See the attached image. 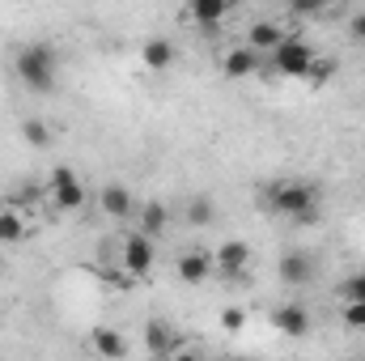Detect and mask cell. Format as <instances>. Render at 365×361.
<instances>
[{"label": "cell", "instance_id": "obj_1", "mask_svg": "<svg viewBox=\"0 0 365 361\" xmlns=\"http://www.w3.org/2000/svg\"><path fill=\"white\" fill-rule=\"evenodd\" d=\"M13 73L26 90L34 93H51L56 90V51L47 43H26L13 60Z\"/></svg>", "mask_w": 365, "mask_h": 361}, {"label": "cell", "instance_id": "obj_2", "mask_svg": "<svg viewBox=\"0 0 365 361\" xmlns=\"http://www.w3.org/2000/svg\"><path fill=\"white\" fill-rule=\"evenodd\" d=\"M268 208L293 221H314L319 217V187L302 179H284L268 191Z\"/></svg>", "mask_w": 365, "mask_h": 361}, {"label": "cell", "instance_id": "obj_3", "mask_svg": "<svg viewBox=\"0 0 365 361\" xmlns=\"http://www.w3.org/2000/svg\"><path fill=\"white\" fill-rule=\"evenodd\" d=\"M153 260H158L153 238H145L140 230L119 238V272H123L128 280H145V276L153 272Z\"/></svg>", "mask_w": 365, "mask_h": 361}, {"label": "cell", "instance_id": "obj_4", "mask_svg": "<svg viewBox=\"0 0 365 361\" xmlns=\"http://www.w3.org/2000/svg\"><path fill=\"white\" fill-rule=\"evenodd\" d=\"M314 60H319V51H314L306 39H297V34L272 51V68L280 73V77H302V81H306L310 68H314Z\"/></svg>", "mask_w": 365, "mask_h": 361}, {"label": "cell", "instance_id": "obj_5", "mask_svg": "<svg viewBox=\"0 0 365 361\" xmlns=\"http://www.w3.org/2000/svg\"><path fill=\"white\" fill-rule=\"evenodd\" d=\"M47 200H51L60 213H77V208L86 204V187H81V179H77L68 166H56V171L47 175Z\"/></svg>", "mask_w": 365, "mask_h": 361}, {"label": "cell", "instance_id": "obj_6", "mask_svg": "<svg viewBox=\"0 0 365 361\" xmlns=\"http://www.w3.org/2000/svg\"><path fill=\"white\" fill-rule=\"evenodd\" d=\"M251 264H255V255H251L247 238H221L212 247V272H221V276H247Z\"/></svg>", "mask_w": 365, "mask_h": 361}, {"label": "cell", "instance_id": "obj_7", "mask_svg": "<svg viewBox=\"0 0 365 361\" xmlns=\"http://www.w3.org/2000/svg\"><path fill=\"white\" fill-rule=\"evenodd\" d=\"M293 34L284 30V21H272V17H259V21H251L247 26V43L242 47H251L255 56H272L280 43H289Z\"/></svg>", "mask_w": 365, "mask_h": 361}, {"label": "cell", "instance_id": "obj_8", "mask_svg": "<svg viewBox=\"0 0 365 361\" xmlns=\"http://www.w3.org/2000/svg\"><path fill=\"white\" fill-rule=\"evenodd\" d=\"M140 336H145L149 357H170V353H179L182 349V336L170 327V323H158V319H149V323L140 327Z\"/></svg>", "mask_w": 365, "mask_h": 361}, {"label": "cell", "instance_id": "obj_9", "mask_svg": "<svg viewBox=\"0 0 365 361\" xmlns=\"http://www.w3.org/2000/svg\"><path fill=\"white\" fill-rule=\"evenodd\" d=\"M90 349H93V357H102V361H123L128 357V336L119 327H93Z\"/></svg>", "mask_w": 365, "mask_h": 361}, {"label": "cell", "instance_id": "obj_10", "mask_svg": "<svg viewBox=\"0 0 365 361\" xmlns=\"http://www.w3.org/2000/svg\"><path fill=\"white\" fill-rule=\"evenodd\" d=\"M175 272H179V280H187V285H204V280L212 276V251H200V247L182 251Z\"/></svg>", "mask_w": 365, "mask_h": 361}, {"label": "cell", "instance_id": "obj_11", "mask_svg": "<svg viewBox=\"0 0 365 361\" xmlns=\"http://www.w3.org/2000/svg\"><path fill=\"white\" fill-rule=\"evenodd\" d=\"M272 327L284 336V340H302V336L310 332V315H306L302 306H293V302H289V306H276L272 310Z\"/></svg>", "mask_w": 365, "mask_h": 361}, {"label": "cell", "instance_id": "obj_12", "mask_svg": "<svg viewBox=\"0 0 365 361\" xmlns=\"http://www.w3.org/2000/svg\"><path fill=\"white\" fill-rule=\"evenodd\" d=\"M182 17L195 21L200 30H217V26L230 17V4H225V0H191V4L182 9Z\"/></svg>", "mask_w": 365, "mask_h": 361}, {"label": "cell", "instance_id": "obj_13", "mask_svg": "<svg viewBox=\"0 0 365 361\" xmlns=\"http://www.w3.org/2000/svg\"><path fill=\"white\" fill-rule=\"evenodd\" d=\"M98 208H102L106 217L123 221V217H132V191H128L123 183H106V187L98 191Z\"/></svg>", "mask_w": 365, "mask_h": 361}, {"label": "cell", "instance_id": "obj_14", "mask_svg": "<svg viewBox=\"0 0 365 361\" xmlns=\"http://www.w3.org/2000/svg\"><path fill=\"white\" fill-rule=\"evenodd\" d=\"M259 68V56L251 51V47H230L225 56H221V73L230 77V81H242V77H251Z\"/></svg>", "mask_w": 365, "mask_h": 361}, {"label": "cell", "instance_id": "obj_15", "mask_svg": "<svg viewBox=\"0 0 365 361\" xmlns=\"http://www.w3.org/2000/svg\"><path fill=\"white\" fill-rule=\"evenodd\" d=\"M140 64H145L149 73H166V68L175 64V43H170V39H149V43L140 47Z\"/></svg>", "mask_w": 365, "mask_h": 361}, {"label": "cell", "instance_id": "obj_16", "mask_svg": "<svg viewBox=\"0 0 365 361\" xmlns=\"http://www.w3.org/2000/svg\"><path fill=\"white\" fill-rule=\"evenodd\" d=\"M310 272H314V260H310L306 251H284V255H280V280H284V285H306Z\"/></svg>", "mask_w": 365, "mask_h": 361}, {"label": "cell", "instance_id": "obj_17", "mask_svg": "<svg viewBox=\"0 0 365 361\" xmlns=\"http://www.w3.org/2000/svg\"><path fill=\"white\" fill-rule=\"evenodd\" d=\"M166 225H170L166 204H162V200H149V204L140 208V234H145V238H162V234H166Z\"/></svg>", "mask_w": 365, "mask_h": 361}, {"label": "cell", "instance_id": "obj_18", "mask_svg": "<svg viewBox=\"0 0 365 361\" xmlns=\"http://www.w3.org/2000/svg\"><path fill=\"white\" fill-rule=\"evenodd\" d=\"M26 238V217L17 208H0V243H21Z\"/></svg>", "mask_w": 365, "mask_h": 361}, {"label": "cell", "instance_id": "obj_19", "mask_svg": "<svg viewBox=\"0 0 365 361\" xmlns=\"http://www.w3.org/2000/svg\"><path fill=\"white\" fill-rule=\"evenodd\" d=\"M21 136H26V145H30V149H47L51 128H47L43 119H26V123H21Z\"/></svg>", "mask_w": 365, "mask_h": 361}, {"label": "cell", "instance_id": "obj_20", "mask_svg": "<svg viewBox=\"0 0 365 361\" xmlns=\"http://www.w3.org/2000/svg\"><path fill=\"white\" fill-rule=\"evenodd\" d=\"M187 221H191V225H212V221H217V208H212L208 200H191V204H187Z\"/></svg>", "mask_w": 365, "mask_h": 361}, {"label": "cell", "instance_id": "obj_21", "mask_svg": "<svg viewBox=\"0 0 365 361\" xmlns=\"http://www.w3.org/2000/svg\"><path fill=\"white\" fill-rule=\"evenodd\" d=\"M340 319H344V327L365 332V306L361 302H344V306H340Z\"/></svg>", "mask_w": 365, "mask_h": 361}, {"label": "cell", "instance_id": "obj_22", "mask_svg": "<svg viewBox=\"0 0 365 361\" xmlns=\"http://www.w3.org/2000/svg\"><path fill=\"white\" fill-rule=\"evenodd\" d=\"M331 68H336V64H331V60H327V56H319V60H314V68H310V77H306V81H310V86H314V90H319V86H327V77H331Z\"/></svg>", "mask_w": 365, "mask_h": 361}, {"label": "cell", "instance_id": "obj_23", "mask_svg": "<svg viewBox=\"0 0 365 361\" xmlns=\"http://www.w3.org/2000/svg\"><path fill=\"white\" fill-rule=\"evenodd\" d=\"M221 327H225V332H242V327H247V310H238V306H230V310L221 315Z\"/></svg>", "mask_w": 365, "mask_h": 361}, {"label": "cell", "instance_id": "obj_24", "mask_svg": "<svg viewBox=\"0 0 365 361\" xmlns=\"http://www.w3.org/2000/svg\"><path fill=\"white\" fill-rule=\"evenodd\" d=\"M344 293H349L344 302H361V306H365V272H357V276L344 285Z\"/></svg>", "mask_w": 365, "mask_h": 361}, {"label": "cell", "instance_id": "obj_25", "mask_svg": "<svg viewBox=\"0 0 365 361\" xmlns=\"http://www.w3.org/2000/svg\"><path fill=\"white\" fill-rule=\"evenodd\" d=\"M349 34H353L357 43H365V9H357V13L349 17Z\"/></svg>", "mask_w": 365, "mask_h": 361}, {"label": "cell", "instance_id": "obj_26", "mask_svg": "<svg viewBox=\"0 0 365 361\" xmlns=\"http://www.w3.org/2000/svg\"><path fill=\"white\" fill-rule=\"evenodd\" d=\"M170 361H200L191 349H179V353H170Z\"/></svg>", "mask_w": 365, "mask_h": 361}, {"label": "cell", "instance_id": "obj_27", "mask_svg": "<svg viewBox=\"0 0 365 361\" xmlns=\"http://www.w3.org/2000/svg\"><path fill=\"white\" fill-rule=\"evenodd\" d=\"M149 361H170V357H149Z\"/></svg>", "mask_w": 365, "mask_h": 361}]
</instances>
